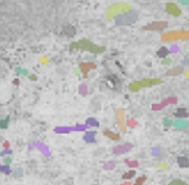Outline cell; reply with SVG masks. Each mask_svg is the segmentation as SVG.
I'll list each match as a JSON object with an SVG mask.
<instances>
[{
	"instance_id": "18",
	"label": "cell",
	"mask_w": 189,
	"mask_h": 185,
	"mask_svg": "<svg viewBox=\"0 0 189 185\" xmlns=\"http://www.w3.org/2000/svg\"><path fill=\"white\" fill-rule=\"evenodd\" d=\"M177 162L180 163L181 167H188L189 166V161L187 158H184V157H179V158H177Z\"/></svg>"
},
{
	"instance_id": "20",
	"label": "cell",
	"mask_w": 189,
	"mask_h": 185,
	"mask_svg": "<svg viewBox=\"0 0 189 185\" xmlns=\"http://www.w3.org/2000/svg\"><path fill=\"white\" fill-rule=\"evenodd\" d=\"M181 41H189V30H183V37Z\"/></svg>"
},
{
	"instance_id": "14",
	"label": "cell",
	"mask_w": 189,
	"mask_h": 185,
	"mask_svg": "<svg viewBox=\"0 0 189 185\" xmlns=\"http://www.w3.org/2000/svg\"><path fill=\"white\" fill-rule=\"evenodd\" d=\"M175 116H176L177 118H184V117H188L189 116V112L187 109H184V108H179V109L175 112Z\"/></svg>"
},
{
	"instance_id": "7",
	"label": "cell",
	"mask_w": 189,
	"mask_h": 185,
	"mask_svg": "<svg viewBox=\"0 0 189 185\" xmlns=\"http://www.w3.org/2000/svg\"><path fill=\"white\" fill-rule=\"evenodd\" d=\"M165 9H166V12H167L169 14L174 15V17H179V15L181 14L180 8H179L176 4H174V3H167V4L165 5Z\"/></svg>"
},
{
	"instance_id": "8",
	"label": "cell",
	"mask_w": 189,
	"mask_h": 185,
	"mask_svg": "<svg viewBox=\"0 0 189 185\" xmlns=\"http://www.w3.org/2000/svg\"><path fill=\"white\" fill-rule=\"evenodd\" d=\"M161 82H162L161 78H144V80H140V85H142V88H149V86L159 85Z\"/></svg>"
},
{
	"instance_id": "16",
	"label": "cell",
	"mask_w": 189,
	"mask_h": 185,
	"mask_svg": "<svg viewBox=\"0 0 189 185\" xmlns=\"http://www.w3.org/2000/svg\"><path fill=\"white\" fill-rule=\"evenodd\" d=\"M169 53H170V50H169L167 48L163 46V48H161V49L157 51V57H159V58H166Z\"/></svg>"
},
{
	"instance_id": "27",
	"label": "cell",
	"mask_w": 189,
	"mask_h": 185,
	"mask_svg": "<svg viewBox=\"0 0 189 185\" xmlns=\"http://www.w3.org/2000/svg\"><path fill=\"white\" fill-rule=\"evenodd\" d=\"M180 3L184 5H189V0H180Z\"/></svg>"
},
{
	"instance_id": "13",
	"label": "cell",
	"mask_w": 189,
	"mask_h": 185,
	"mask_svg": "<svg viewBox=\"0 0 189 185\" xmlns=\"http://www.w3.org/2000/svg\"><path fill=\"white\" fill-rule=\"evenodd\" d=\"M175 103H177V98H175V96L166 98V99H163V100L161 102V104H162V107L163 108L166 107V106H169V104H175Z\"/></svg>"
},
{
	"instance_id": "6",
	"label": "cell",
	"mask_w": 189,
	"mask_h": 185,
	"mask_svg": "<svg viewBox=\"0 0 189 185\" xmlns=\"http://www.w3.org/2000/svg\"><path fill=\"white\" fill-rule=\"evenodd\" d=\"M114 116H116V120H117V125L120 126V130L122 131V132H125L126 129H127V126H126V121H125V112H124V109H116V112H114Z\"/></svg>"
},
{
	"instance_id": "3",
	"label": "cell",
	"mask_w": 189,
	"mask_h": 185,
	"mask_svg": "<svg viewBox=\"0 0 189 185\" xmlns=\"http://www.w3.org/2000/svg\"><path fill=\"white\" fill-rule=\"evenodd\" d=\"M136 18H138L136 12L130 10V12H127L125 14H121V15H118V17H116V25H117V26L131 25V23H134V22L136 21Z\"/></svg>"
},
{
	"instance_id": "21",
	"label": "cell",
	"mask_w": 189,
	"mask_h": 185,
	"mask_svg": "<svg viewBox=\"0 0 189 185\" xmlns=\"http://www.w3.org/2000/svg\"><path fill=\"white\" fill-rule=\"evenodd\" d=\"M147 180V176H140L139 179H136V183L134 185H143V183Z\"/></svg>"
},
{
	"instance_id": "4",
	"label": "cell",
	"mask_w": 189,
	"mask_h": 185,
	"mask_svg": "<svg viewBox=\"0 0 189 185\" xmlns=\"http://www.w3.org/2000/svg\"><path fill=\"white\" fill-rule=\"evenodd\" d=\"M181 37H183V30H174L162 33L161 41L162 43H176V41H181Z\"/></svg>"
},
{
	"instance_id": "29",
	"label": "cell",
	"mask_w": 189,
	"mask_h": 185,
	"mask_svg": "<svg viewBox=\"0 0 189 185\" xmlns=\"http://www.w3.org/2000/svg\"><path fill=\"white\" fill-rule=\"evenodd\" d=\"M121 185H133V184H131L130 181H126V183H122V184H121Z\"/></svg>"
},
{
	"instance_id": "30",
	"label": "cell",
	"mask_w": 189,
	"mask_h": 185,
	"mask_svg": "<svg viewBox=\"0 0 189 185\" xmlns=\"http://www.w3.org/2000/svg\"><path fill=\"white\" fill-rule=\"evenodd\" d=\"M181 185H188V184H187V183H183V184H181Z\"/></svg>"
},
{
	"instance_id": "12",
	"label": "cell",
	"mask_w": 189,
	"mask_h": 185,
	"mask_svg": "<svg viewBox=\"0 0 189 185\" xmlns=\"http://www.w3.org/2000/svg\"><path fill=\"white\" fill-rule=\"evenodd\" d=\"M140 89H143L142 85H140V81H133V82L129 85V90H130V91H133V92L139 91Z\"/></svg>"
},
{
	"instance_id": "28",
	"label": "cell",
	"mask_w": 189,
	"mask_h": 185,
	"mask_svg": "<svg viewBox=\"0 0 189 185\" xmlns=\"http://www.w3.org/2000/svg\"><path fill=\"white\" fill-rule=\"evenodd\" d=\"M184 76L187 77V78H189V70H188V71H185V72H184Z\"/></svg>"
},
{
	"instance_id": "19",
	"label": "cell",
	"mask_w": 189,
	"mask_h": 185,
	"mask_svg": "<svg viewBox=\"0 0 189 185\" xmlns=\"http://www.w3.org/2000/svg\"><path fill=\"white\" fill-rule=\"evenodd\" d=\"M125 163L126 165H129L130 167H138V161H130V159H126L125 161Z\"/></svg>"
},
{
	"instance_id": "22",
	"label": "cell",
	"mask_w": 189,
	"mask_h": 185,
	"mask_svg": "<svg viewBox=\"0 0 189 185\" xmlns=\"http://www.w3.org/2000/svg\"><path fill=\"white\" fill-rule=\"evenodd\" d=\"M134 175H135V172H134V171H130V172H126V174H124V175H122V177H124V179H130V177H133V176H134Z\"/></svg>"
},
{
	"instance_id": "11",
	"label": "cell",
	"mask_w": 189,
	"mask_h": 185,
	"mask_svg": "<svg viewBox=\"0 0 189 185\" xmlns=\"http://www.w3.org/2000/svg\"><path fill=\"white\" fill-rule=\"evenodd\" d=\"M174 126L177 129V130H185L188 127V122L183 118H177V121L174 122Z\"/></svg>"
},
{
	"instance_id": "25",
	"label": "cell",
	"mask_w": 189,
	"mask_h": 185,
	"mask_svg": "<svg viewBox=\"0 0 189 185\" xmlns=\"http://www.w3.org/2000/svg\"><path fill=\"white\" fill-rule=\"evenodd\" d=\"M171 125H174L173 121H170V120H165V126H166V127H169V126H171Z\"/></svg>"
},
{
	"instance_id": "15",
	"label": "cell",
	"mask_w": 189,
	"mask_h": 185,
	"mask_svg": "<svg viewBox=\"0 0 189 185\" xmlns=\"http://www.w3.org/2000/svg\"><path fill=\"white\" fill-rule=\"evenodd\" d=\"M104 135L108 136L111 140H120V134L113 132V131H111V130H106V131H104Z\"/></svg>"
},
{
	"instance_id": "24",
	"label": "cell",
	"mask_w": 189,
	"mask_h": 185,
	"mask_svg": "<svg viewBox=\"0 0 189 185\" xmlns=\"http://www.w3.org/2000/svg\"><path fill=\"white\" fill-rule=\"evenodd\" d=\"M183 183H184V181H181V180H177V179H175V180H173V181H171V183H170L169 185H181Z\"/></svg>"
},
{
	"instance_id": "23",
	"label": "cell",
	"mask_w": 189,
	"mask_h": 185,
	"mask_svg": "<svg viewBox=\"0 0 189 185\" xmlns=\"http://www.w3.org/2000/svg\"><path fill=\"white\" fill-rule=\"evenodd\" d=\"M156 167H157V169H161V170H167L169 169V165H166V163H157Z\"/></svg>"
},
{
	"instance_id": "1",
	"label": "cell",
	"mask_w": 189,
	"mask_h": 185,
	"mask_svg": "<svg viewBox=\"0 0 189 185\" xmlns=\"http://www.w3.org/2000/svg\"><path fill=\"white\" fill-rule=\"evenodd\" d=\"M131 10V7L129 4H122V3H117V4H113L108 8V12H107V17L108 18H112L114 15H121V14H125L127 12Z\"/></svg>"
},
{
	"instance_id": "10",
	"label": "cell",
	"mask_w": 189,
	"mask_h": 185,
	"mask_svg": "<svg viewBox=\"0 0 189 185\" xmlns=\"http://www.w3.org/2000/svg\"><path fill=\"white\" fill-rule=\"evenodd\" d=\"M181 73H184V67H183V66H176V67H174V68L169 70V71L166 72L167 76H179V75H181Z\"/></svg>"
},
{
	"instance_id": "26",
	"label": "cell",
	"mask_w": 189,
	"mask_h": 185,
	"mask_svg": "<svg viewBox=\"0 0 189 185\" xmlns=\"http://www.w3.org/2000/svg\"><path fill=\"white\" fill-rule=\"evenodd\" d=\"M170 63H171V61H170L169 58H163V61H162V64H165V66H166V64H170Z\"/></svg>"
},
{
	"instance_id": "5",
	"label": "cell",
	"mask_w": 189,
	"mask_h": 185,
	"mask_svg": "<svg viewBox=\"0 0 189 185\" xmlns=\"http://www.w3.org/2000/svg\"><path fill=\"white\" fill-rule=\"evenodd\" d=\"M169 23L165 22V21H154L149 25H145L143 26V30L144 31H162L165 28H167Z\"/></svg>"
},
{
	"instance_id": "9",
	"label": "cell",
	"mask_w": 189,
	"mask_h": 185,
	"mask_svg": "<svg viewBox=\"0 0 189 185\" xmlns=\"http://www.w3.org/2000/svg\"><path fill=\"white\" fill-rule=\"evenodd\" d=\"M133 148V145L130 144V143H127V144H124V145H118V147H116L114 149H113V153L114 154H124L126 152H129L130 149Z\"/></svg>"
},
{
	"instance_id": "17",
	"label": "cell",
	"mask_w": 189,
	"mask_h": 185,
	"mask_svg": "<svg viewBox=\"0 0 189 185\" xmlns=\"http://www.w3.org/2000/svg\"><path fill=\"white\" fill-rule=\"evenodd\" d=\"M136 125H138V121H136L135 118H129V120H126V126H127L129 129H134V127H136Z\"/></svg>"
},
{
	"instance_id": "2",
	"label": "cell",
	"mask_w": 189,
	"mask_h": 185,
	"mask_svg": "<svg viewBox=\"0 0 189 185\" xmlns=\"http://www.w3.org/2000/svg\"><path fill=\"white\" fill-rule=\"evenodd\" d=\"M72 48H79V49L88 50V51H91V53H103V51L106 50L103 46L94 45L93 43H90V41H88V40H81L77 44H73Z\"/></svg>"
}]
</instances>
